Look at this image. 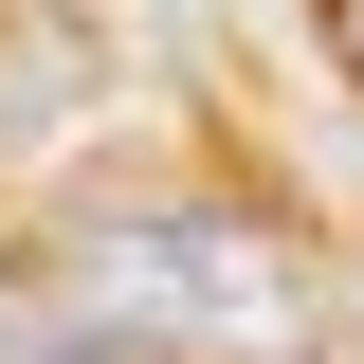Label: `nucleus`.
Here are the masks:
<instances>
[{
	"instance_id": "obj_1",
	"label": "nucleus",
	"mask_w": 364,
	"mask_h": 364,
	"mask_svg": "<svg viewBox=\"0 0 364 364\" xmlns=\"http://www.w3.org/2000/svg\"><path fill=\"white\" fill-rule=\"evenodd\" d=\"M37 273L73 291L109 364H310V310H328L310 237H273L255 200H91L37 237Z\"/></svg>"
},
{
	"instance_id": "obj_2",
	"label": "nucleus",
	"mask_w": 364,
	"mask_h": 364,
	"mask_svg": "<svg viewBox=\"0 0 364 364\" xmlns=\"http://www.w3.org/2000/svg\"><path fill=\"white\" fill-rule=\"evenodd\" d=\"M0 364H109V346L73 328V291H55L37 255H0Z\"/></svg>"
},
{
	"instance_id": "obj_3",
	"label": "nucleus",
	"mask_w": 364,
	"mask_h": 364,
	"mask_svg": "<svg viewBox=\"0 0 364 364\" xmlns=\"http://www.w3.org/2000/svg\"><path fill=\"white\" fill-rule=\"evenodd\" d=\"M310 18H328V55H346V73H364V0H310Z\"/></svg>"
}]
</instances>
